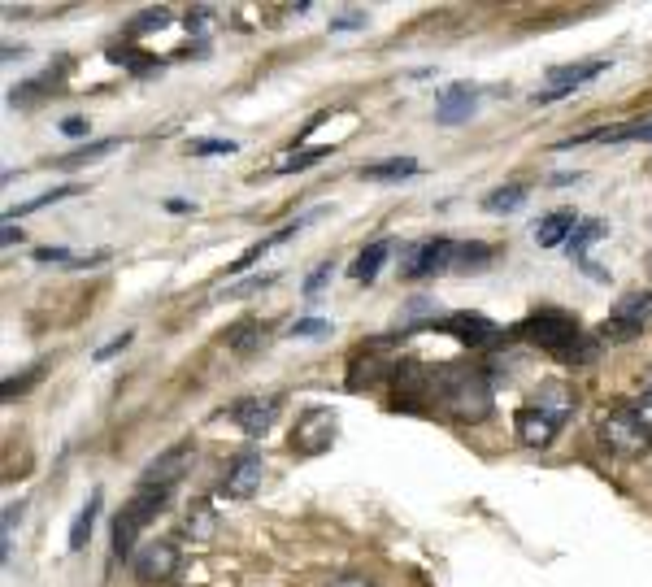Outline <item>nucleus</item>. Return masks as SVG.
I'll return each mask as SVG.
<instances>
[{"label":"nucleus","mask_w":652,"mask_h":587,"mask_svg":"<svg viewBox=\"0 0 652 587\" xmlns=\"http://www.w3.org/2000/svg\"><path fill=\"white\" fill-rule=\"evenodd\" d=\"M440 331L457 335V340L470 344V348H492V344L505 340V327H496V322L483 318V314H453V318L440 322Z\"/></svg>","instance_id":"nucleus-12"},{"label":"nucleus","mask_w":652,"mask_h":587,"mask_svg":"<svg viewBox=\"0 0 652 587\" xmlns=\"http://www.w3.org/2000/svg\"><path fill=\"white\" fill-rule=\"evenodd\" d=\"M609 70V61H574V66H553L548 70V83H553V92H574L579 83L587 79H596V74H605Z\"/></svg>","instance_id":"nucleus-18"},{"label":"nucleus","mask_w":652,"mask_h":587,"mask_svg":"<svg viewBox=\"0 0 652 587\" xmlns=\"http://www.w3.org/2000/svg\"><path fill=\"white\" fill-rule=\"evenodd\" d=\"M635 409H639V418L648 422V431H652V383L639 392V401H635Z\"/></svg>","instance_id":"nucleus-39"},{"label":"nucleus","mask_w":652,"mask_h":587,"mask_svg":"<svg viewBox=\"0 0 652 587\" xmlns=\"http://www.w3.org/2000/svg\"><path fill=\"white\" fill-rule=\"evenodd\" d=\"M361 174H366V179H370V183H387V179H409V174H418V161H413V157H392V161H370V166H366V170H361Z\"/></svg>","instance_id":"nucleus-22"},{"label":"nucleus","mask_w":652,"mask_h":587,"mask_svg":"<svg viewBox=\"0 0 652 587\" xmlns=\"http://www.w3.org/2000/svg\"><path fill=\"white\" fill-rule=\"evenodd\" d=\"M22 240V231L14 227V222H5V244H18Z\"/></svg>","instance_id":"nucleus-42"},{"label":"nucleus","mask_w":652,"mask_h":587,"mask_svg":"<svg viewBox=\"0 0 652 587\" xmlns=\"http://www.w3.org/2000/svg\"><path fill=\"white\" fill-rule=\"evenodd\" d=\"M213 531H218V514H213L205 501H196L192 509H187V535H196V540H209Z\"/></svg>","instance_id":"nucleus-29"},{"label":"nucleus","mask_w":652,"mask_h":587,"mask_svg":"<svg viewBox=\"0 0 652 587\" xmlns=\"http://www.w3.org/2000/svg\"><path fill=\"white\" fill-rule=\"evenodd\" d=\"M192 457H196V448H192V444H174V448H166L161 457L148 461V470L140 474V487H153V492H170V487L187 474Z\"/></svg>","instance_id":"nucleus-11"},{"label":"nucleus","mask_w":652,"mask_h":587,"mask_svg":"<svg viewBox=\"0 0 652 587\" xmlns=\"http://www.w3.org/2000/svg\"><path fill=\"white\" fill-rule=\"evenodd\" d=\"M474 105H479V87H474V83H453L440 96V105H435V122H444V127H457V122L474 118Z\"/></svg>","instance_id":"nucleus-14"},{"label":"nucleus","mask_w":652,"mask_h":587,"mask_svg":"<svg viewBox=\"0 0 652 587\" xmlns=\"http://www.w3.org/2000/svg\"><path fill=\"white\" fill-rule=\"evenodd\" d=\"M66 196H79V187H53V192L35 196V201H22L18 209H5V222H18V218H27V214H35V209H44L53 201H66Z\"/></svg>","instance_id":"nucleus-27"},{"label":"nucleus","mask_w":652,"mask_h":587,"mask_svg":"<svg viewBox=\"0 0 652 587\" xmlns=\"http://www.w3.org/2000/svg\"><path fill=\"white\" fill-rule=\"evenodd\" d=\"M596 431H600V440H605L609 453H618L626 461L644 457L652 448V431H648V422L639 418L635 405H618V409H609V414H600Z\"/></svg>","instance_id":"nucleus-3"},{"label":"nucleus","mask_w":652,"mask_h":587,"mask_svg":"<svg viewBox=\"0 0 652 587\" xmlns=\"http://www.w3.org/2000/svg\"><path fill=\"white\" fill-rule=\"evenodd\" d=\"M131 570L140 583H170L179 570V544L174 540H153L131 557Z\"/></svg>","instance_id":"nucleus-10"},{"label":"nucleus","mask_w":652,"mask_h":587,"mask_svg":"<svg viewBox=\"0 0 652 587\" xmlns=\"http://www.w3.org/2000/svg\"><path fill=\"white\" fill-rule=\"evenodd\" d=\"M387 257H392V240H374L370 248H361L357 261L348 266V274H353L357 283H374L379 279V270L387 266Z\"/></svg>","instance_id":"nucleus-20"},{"label":"nucleus","mask_w":652,"mask_h":587,"mask_svg":"<svg viewBox=\"0 0 652 587\" xmlns=\"http://www.w3.org/2000/svg\"><path fill=\"white\" fill-rule=\"evenodd\" d=\"M57 127H61V135H70V140H79V135H87V118H61Z\"/></svg>","instance_id":"nucleus-38"},{"label":"nucleus","mask_w":652,"mask_h":587,"mask_svg":"<svg viewBox=\"0 0 652 587\" xmlns=\"http://www.w3.org/2000/svg\"><path fill=\"white\" fill-rule=\"evenodd\" d=\"M331 274H335L331 261H322L318 270H309V279H305V296H309V301H313V296H322V287L331 283Z\"/></svg>","instance_id":"nucleus-35"},{"label":"nucleus","mask_w":652,"mask_h":587,"mask_svg":"<svg viewBox=\"0 0 652 587\" xmlns=\"http://www.w3.org/2000/svg\"><path fill=\"white\" fill-rule=\"evenodd\" d=\"M366 27V9H344L340 18H331V31H357Z\"/></svg>","instance_id":"nucleus-36"},{"label":"nucleus","mask_w":652,"mask_h":587,"mask_svg":"<svg viewBox=\"0 0 652 587\" xmlns=\"http://www.w3.org/2000/svg\"><path fill=\"white\" fill-rule=\"evenodd\" d=\"M261 479H266V461H261V453H240L227 466V474H222V492L235 496V501H248V496L261 487Z\"/></svg>","instance_id":"nucleus-13"},{"label":"nucleus","mask_w":652,"mask_h":587,"mask_svg":"<svg viewBox=\"0 0 652 587\" xmlns=\"http://www.w3.org/2000/svg\"><path fill=\"white\" fill-rule=\"evenodd\" d=\"M166 505H170V492H153V487H140V492L131 496L127 505H122V514L114 518V557H131L135 553V540H140V531L153 522L157 514H166Z\"/></svg>","instance_id":"nucleus-4"},{"label":"nucleus","mask_w":652,"mask_h":587,"mask_svg":"<svg viewBox=\"0 0 652 587\" xmlns=\"http://www.w3.org/2000/svg\"><path fill=\"white\" fill-rule=\"evenodd\" d=\"M522 201H526V187L522 183H509V187H496V192L483 201V209H487V214H513Z\"/></svg>","instance_id":"nucleus-25"},{"label":"nucleus","mask_w":652,"mask_h":587,"mask_svg":"<svg viewBox=\"0 0 652 587\" xmlns=\"http://www.w3.org/2000/svg\"><path fill=\"white\" fill-rule=\"evenodd\" d=\"M335 435H340V414L326 405H313L305 414L296 418V431H292V453L300 457H322L326 448L335 444Z\"/></svg>","instance_id":"nucleus-5"},{"label":"nucleus","mask_w":652,"mask_h":587,"mask_svg":"<svg viewBox=\"0 0 652 587\" xmlns=\"http://www.w3.org/2000/svg\"><path fill=\"white\" fill-rule=\"evenodd\" d=\"M287 335H296V340H322V335H331V322L326 318H296Z\"/></svg>","instance_id":"nucleus-31"},{"label":"nucleus","mask_w":652,"mask_h":587,"mask_svg":"<svg viewBox=\"0 0 652 587\" xmlns=\"http://www.w3.org/2000/svg\"><path fill=\"white\" fill-rule=\"evenodd\" d=\"M605 235H609V227H605V222H579V227H574V235H570V257L574 261H587V248H592L596 240H605Z\"/></svg>","instance_id":"nucleus-23"},{"label":"nucleus","mask_w":652,"mask_h":587,"mask_svg":"<svg viewBox=\"0 0 652 587\" xmlns=\"http://www.w3.org/2000/svg\"><path fill=\"white\" fill-rule=\"evenodd\" d=\"M40 374H44V361H35V366H31L27 374H22V379H9V383H5V401H18V396L27 392V387H31L35 379H40Z\"/></svg>","instance_id":"nucleus-34"},{"label":"nucleus","mask_w":652,"mask_h":587,"mask_svg":"<svg viewBox=\"0 0 652 587\" xmlns=\"http://www.w3.org/2000/svg\"><path fill=\"white\" fill-rule=\"evenodd\" d=\"M387 348H392V335H379V340H366L348 361V387L361 392V387H379L383 379H392L396 374V361L400 357H387Z\"/></svg>","instance_id":"nucleus-6"},{"label":"nucleus","mask_w":652,"mask_h":587,"mask_svg":"<svg viewBox=\"0 0 652 587\" xmlns=\"http://www.w3.org/2000/svg\"><path fill=\"white\" fill-rule=\"evenodd\" d=\"M96 514H100V492L87 496V505L79 509V518H74V527H70V553H79V548L87 544V535H92Z\"/></svg>","instance_id":"nucleus-24"},{"label":"nucleus","mask_w":652,"mask_h":587,"mask_svg":"<svg viewBox=\"0 0 652 587\" xmlns=\"http://www.w3.org/2000/svg\"><path fill=\"white\" fill-rule=\"evenodd\" d=\"M609 318H613V322H631V327L648 331V322H652V292L626 296V301H618V309H613Z\"/></svg>","instance_id":"nucleus-21"},{"label":"nucleus","mask_w":652,"mask_h":587,"mask_svg":"<svg viewBox=\"0 0 652 587\" xmlns=\"http://www.w3.org/2000/svg\"><path fill=\"white\" fill-rule=\"evenodd\" d=\"M487 261H492V248L470 240V244H457V257H453V270H487Z\"/></svg>","instance_id":"nucleus-28"},{"label":"nucleus","mask_w":652,"mask_h":587,"mask_svg":"<svg viewBox=\"0 0 652 587\" xmlns=\"http://www.w3.org/2000/svg\"><path fill=\"white\" fill-rule=\"evenodd\" d=\"M535 348H544L548 357H557L561 366H587L600 357V340L579 327V318L561 314V309H535L531 318L518 327Z\"/></svg>","instance_id":"nucleus-2"},{"label":"nucleus","mask_w":652,"mask_h":587,"mask_svg":"<svg viewBox=\"0 0 652 587\" xmlns=\"http://www.w3.org/2000/svg\"><path fill=\"white\" fill-rule=\"evenodd\" d=\"M431 405H440L457 422H483L492 414V379L470 361H448L431 374Z\"/></svg>","instance_id":"nucleus-1"},{"label":"nucleus","mask_w":652,"mask_h":587,"mask_svg":"<svg viewBox=\"0 0 652 587\" xmlns=\"http://www.w3.org/2000/svg\"><path fill=\"white\" fill-rule=\"evenodd\" d=\"M326 153H331V148H300V153H292V157H287L283 161V174H292V170H305V166H318V161L326 157Z\"/></svg>","instance_id":"nucleus-33"},{"label":"nucleus","mask_w":652,"mask_h":587,"mask_svg":"<svg viewBox=\"0 0 652 587\" xmlns=\"http://www.w3.org/2000/svg\"><path fill=\"white\" fill-rule=\"evenodd\" d=\"M118 140H92V144H83V148H74L70 157H57V166L61 170H74V166H87V161H100L105 153H114Z\"/></svg>","instance_id":"nucleus-26"},{"label":"nucleus","mask_w":652,"mask_h":587,"mask_svg":"<svg viewBox=\"0 0 652 587\" xmlns=\"http://www.w3.org/2000/svg\"><path fill=\"white\" fill-rule=\"evenodd\" d=\"M539 414H548L557 422V427H566L570 414H574V392L566 383H557V379H548V383H539L535 387V401H531Z\"/></svg>","instance_id":"nucleus-16"},{"label":"nucleus","mask_w":652,"mask_h":587,"mask_svg":"<svg viewBox=\"0 0 652 587\" xmlns=\"http://www.w3.org/2000/svg\"><path fill=\"white\" fill-rule=\"evenodd\" d=\"M127 344H131V331H122L118 340H109L105 348H96V353H92V361H109L114 353H122V348H127Z\"/></svg>","instance_id":"nucleus-37"},{"label":"nucleus","mask_w":652,"mask_h":587,"mask_svg":"<svg viewBox=\"0 0 652 587\" xmlns=\"http://www.w3.org/2000/svg\"><path fill=\"white\" fill-rule=\"evenodd\" d=\"M574 227H579L574 209H557V214L539 218V227H535V244H539V248H557L561 240H570Z\"/></svg>","instance_id":"nucleus-19"},{"label":"nucleus","mask_w":652,"mask_h":587,"mask_svg":"<svg viewBox=\"0 0 652 587\" xmlns=\"http://www.w3.org/2000/svg\"><path fill=\"white\" fill-rule=\"evenodd\" d=\"M279 414H283V396L279 392H257V396H244V401L231 409V422L244 435H266L274 422H279Z\"/></svg>","instance_id":"nucleus-9"},{"label":"nucleus","mask_w":652,"mask_h":587,"mask_svg":"<svg viewBox=\"0 0 652 587\" xmlns=\"http://www.w3.org/2000/svg\"><path fill=\"white\" fill-rule=\"evenodd\" d=\"M266 340H270L266 322H261V318H244V322H235V327H231L227 348H231V353H240V357H253V353L266 348Z\"/></svg>","instance_id":"nucleus-17"},{"label":"nucleus","mask_w":652,"mask_h":587,"mask_svg":"<svg viewBox=\"0 0 652 587\" xmlns=\"http://www.w3.org/2000/svg\"><path fill=\"white\" fill-rule=\"evenodd\" d=\"M331 587H370V579H366V574H340Z\"/></svg>","instance_id":"nucleus-40"},{"label":"nucleus","mask_w":652,"mask_h":587,"mask_svg":"<svg viewBox=\"0 0 652 587\" xmlns=\"http://www.w3.org/2000/svg\"><path fill=\"white\" fill-rule=\"evenodd\" d=\"M431 374L435 370H426V361L418 357H400L396 361V374H392V392H396V409H426L422 401L431 396Z\"/></svg>","instance_id":"nucleus-8"},{"label":"nucleus","mask_w":652,"mask_h":587,"mask_svg":"<svg viewBox=\"0 0 652 587\" xmlns=\"http://www.w3.org/2000/svg\"><path fill=\"white\" fill-rule=\"evenodd\" d=\"M513 431H518V440L526 448H548V444L557 440L561 427L548 414H539L535 405H526V409H518V418H513Z\"/></svg>","instance_id":"nucleus-15"},{"label":"nucleus","mask_w":652,"mask_h":587,"mask_svg":"<svg viewBox=\"0 0 652 587\" xmlns=\"http://www.w3.org/2000/svg\"><path fill=\"white\" fill-rule=\"evenodd\" d=\"M170 22V9H144L140 18H131V35H144V31H161Z\"/></svg>","instance_id":"nucleus-32"},{"label":"nucleus","mask_w":652,"mask_h":587,"mask_svg":"<svg viewBox=\"0 0 652 587\" xmlns=\"http://www.w3.org/2000/svg\"><path fill=\"white\" fill-rule=\"evenodd\" d=\"M70 253H66V248H40V253H35V261H44V266H48V261H66Z\"/></svg>","instance_id":"nucleus-41"},{"label":"nucleus","mask_w":652,"mask_h":587,"mask_svg":"<svg viewBox=\"0 0 652 587\" xmlns=\"http://www.w3.org/2000/svg\"><path fill=\"white\" fill-rule=\"evenodd\" d=\"M187 153L192 157H231V153H240V144L235 140H192Z\"/></svg>","instance_id":"nucleus-30"},{"label":"nucleus","mask_w":652,"mask_h":587,"mask_svg":"<svg viewBox=\"0 0 652 587\" xmlns=\"http://www.w3.org/2000/svg\"><path fill=\"white\" fill-rule=\"evenodd\" d=\"M453 257H457V244L453 240H422L413 244L405 257H400V279H426V274H440V270H453Z\"/></svg>","instance_id":"nucleus-7"}]
</instances>
